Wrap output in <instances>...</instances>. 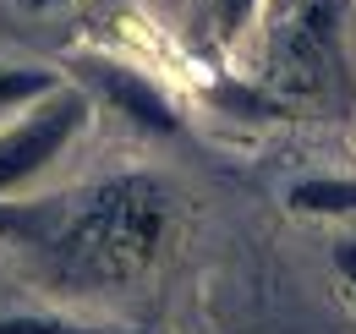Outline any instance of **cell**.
<instances>
[{
	"mask_svg": "<svg viewBox=\"0 0 356 334\" xmlns=\"http://www.w3.org/2000/svg\"><path fill=\"white\" fill-rule=\"evenodd\" d=\"M285 209L302 219H356V175H307L285 192Z\"/></svg>",
	"mask_w": 356,
	"mask_h": 334,
	"instance_id": "obj_5",
	"label": "cell"
},
{
	"mask_svg": "<svg viewBox=\"0 0 356 334\" xmlns=\"http://www.w3.org/2000/svg\"><path fill=\"white\" fill-rule=\"evenodd\" d=\"M93 116V99L83 88L60 83L55 93H44L39 104L17 110V121L0 126V198L22 192L28 181H39L77 137Z\"/></svg>",
	"mask_w": 356,
	"mask_h": 334,
	"instance_id": "obj_3",
	"label": "cell"
},
{
	"mask_svg": "<svg viewBox=\"0 0 356 334\" xmlns=\"http://www.w3.org/2000/svg\"><path fill=\"white\" fill-rule=\"evenodd\" d=\"M88 77H93V88H99V99L115 104V116H127L132 126L154 132V137H176V132H181L176 104L159 93V83H148L143 72L121 66V61H93Z\"/></svg>",
	"mask_w": 356,
	"mask_h": 334,
	"instance_id": "obj_4",
	"label": "cell"
},
{
	"mask_svg": "<svg viewBox=\"0 0 356 334\" xmlns=\"http://www.w3.org/2000/svg\"><path fill=\"white\" fill-rule=\"evenodd\" d=\"M258 11H264V0H214V28H220V39H241Z\"/></svg>",
	"mask_w": 356,
	"mask_h": 334,
	"instance_id": "obj_8",
	"label": "cell"
},
{
	"mask_svg": "<svg viewBox=\"0 0 356 334\" xmlns=\"http://www.w3.org/2000/svg\"><path fill=\"white\" fill-rule=\"evenodd\" d=\"M28 11H49V6H60V0H22Z\"/></svg>",
	"mask_w": 356,
	"mask_h": 334,
	"instance_id": "obj_10",
	"label": "cell"
},
{
	"mask_svg": "<svg viewBox=\"0 0 356 334\" xmlns=\"http://www.w3.org/2000/svg\"><path fill=\"white\" fill-rule=\"evenodd\" d=\"M0 334H121V329L77 324V318H60V312H11V318H0Z\"/></svg>",
	"mask_w": 356,
	"mask_h": 334,
	"instance_id": "obj_7",
	"label": "cell"
},
{
	"mask_svg": "<svg viewBox=\"0 0 356 334\" xmlns=\"http://www.w3.org/2000/svg\"><path fill=\"white\" fill-rule=\"evenodd\" d=\"M176 192L159 175H115L99 181L44 225L28 230L39 247V269L60 291H121L143 280L176 241Z\"/></svg>",
	"mask_w": 356,
	"mask_h": 334,
	"instance_id": "obj_1",
	"label": "cell"
},
{
	"mask_svg": "<svg viewBox=\"0 0 356 334\" xmlns=\"http://www.w3.org/2000/svg\"><path fill=\"white\" fill-rule=\"evenodd\" d=\"M334 269H340V280L356 291V236H340V241H334Z\"/></svg>",
	"mask_w": 356,
	"mask_h": 334,
	"instance_id": "obj_9",
	"label": "cell"
},
{
	"mask_svg": "<svg viewBox=\"0 0 356 334\" xmlns=\"http://www.w3.org/2000/svg\"><path fill=\"white\" fill-rule=\"evenodd\" d=\"M346 0H280L268 33V72L285 93H318L340 72Z\"/></svg>",
	"mask_w": 356,
	"mask_h": 334,
	"instance_id": "obj_2",
	"label": "cell"
},
{
	"mask_svg": "<svg viewBox=\"0 0 356 334\" xmlns=\"http://www.w3.org/2000/svg\"><path fill=\"white\" fill-rule=\"evenodd\" d=\"M55 88H60V77L44 72V66H0V116H17L28 104H39Z\"/></svg>",
	"mask_w": 356,
	"mask_h": 334,
	"instance_id": "obj_6",
	"label": "cell"
}]
</instances>
